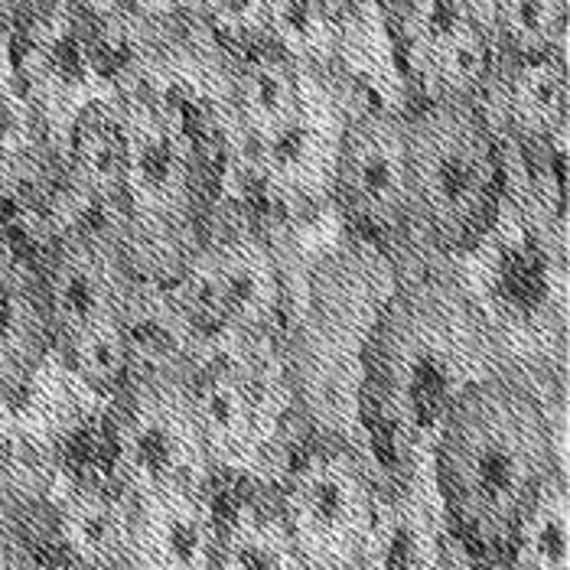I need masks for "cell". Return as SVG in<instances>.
<instances>
[{
    "mask_svg": "<svg viewBox=\"0 0 570 570\" xmlns=\"http://www.w3.org/2000/svg\"><path fill=\"white\" fill-rule=\"evenodd\" d=\"M40 352V313L17 262L0 252V397L13 392Z\"/></svg>",
    "mask_w": 570,
    "mask_h": 570,
    "instance_id": "cell-1",
    "label": "cell"
},
{
    "mask_svg": "<svg viewBox=\"0 0 570 570\" xmlns=\"http://www.w3.org/2000/svg\"><path fill=\"white\" fill-rule=\"evenodd\" d=\"M277 27L287 40L304 43L316 30V10L313 0H277Z\"/></svg>",
    "mask_w": 570,
    "mask_h": 570,
    "instance_id": "cell-21",
    "label": "cell"
},
{
    "mask_svg": "<svg viewBox=\"0 0 570 570\" xmlns=\"http://www.w3.org/2000/svg\"><path fill=\"white\" fill-rule=\"evenodd\" d=\"M483 189L480 157L466 144H443L428 164V193L443 213H463Z\"/></svg>",
    "mask_w": 570,
    "mask_h": 570,
    "instance_id": "cell-5",
    "label": "cell"
},
{
    "mask_svg": "<svg viewBox=\"0 0 570 570\" xmlns=\"http://www.w3.org/2000/svg\"><path fill=\"white\" fill-rule=\"evenodd\" d=\"M525 485V463L519 450L502 440H485L470 456V492L485 512H502Z\"/></svg>",
    "mask_w": 570,
    "mask_h": 570,
    "instance_id": "cell-4",
    "label": "cell"
},
{
    "mask_svg": "<svg viewBox=\"0 0 570 570\" xmlns=\"http://www.w3.org/2000/svg\"><path fill=\"white\" fill-rule=\"evenodd\" d=\"M147 548L164 568H199L206 564L209 531L206 519L183 495H157L144 515Z\"/></svg>",
    "mask_w": 570,
    "mask_h": 570,
    "instance_id": "cell-3",
    "label": "cell"
},
{
    "mask_svg": "<svg viewBox=\"0 0 570 570\" xmlns=\"http://www.w3.org/2000/svg\"><path fill=\"white\" fill-rule=\"evenodd\" d=\"M505 23L522 43H538L554 27V0H505Z\"/></svg>",
    "mask_w": 570,
    "mask_h": 570,
    "instance_id": "cell-19",
    "label": "cell"
},
{
    "mask_svg": "<svg viewBox=\"0 0 570 570\" xmlns=\"http://www.w3.org/2000/svg\"><path fill=\"white\" fill-rule=\"evenodd\" d=\"M264 157H267L271 170H277V174H301L313 157V131L294 118H284L277 128L267 131Z\"/></svg>",
    "mask_w": 570,
    "mask_h": 570,
    "instance_id": "cell-16",
    "label": "cell"
},
{
    "mask_svg": "<svg viewBox=\"0 0 570 570\" xmlns=\"http://www.w3.org/2000/svg\"><path fill=\"white\" fill-rule=\"evenodd\" d=\"M248 111L264 125V131L277 128L284 118H291V88L287 79L274 69H258L248 79Z\"/></svg>",
    "mask_w": 570,
    "mask_h": 570,
    "instance_id": "cell-17",
    "label": "cell"
},
{
    "mask_svg": "<svg viewBox=\"0 0 570 570\" xmlns=\"http://www.w3.org/2000/svg\"><path fill=\"white\" fill-rule=\"evenodd\" d=\"M76 352H79V365L95 382L115 379L121 372V365H125V343H121L118 330L108 326V320H101V323L88 326L86 333H79L76 336Z\"/></svg>",
    "mask_w": 570,
    "mask_h": 570,
    "instance_id": "cell-14",
    "label": "cell"
},
{
    "mask_svg": "<svg viewBox=\"0 0 570 570\" xmlns=\"http://www.w3.org/2000/svg\"><path fill=\"white\" fill-rule=\"evenodd\" d=\"M528 561L534 568L551 570H564L570 564L568 505L561 499H551L531 519V528H528Z\"/></svg>",
    "mask_w": 570,
    "mask_h": 570,
    "instance_id": "cell-10",
    "label": "cell"
},
{
    "mask_svg": "<svg viewBox=\"0 0 570 570\" xmlns=\"http://www.w3.org/2000/svg\"><path fill=\"white\" fill-rule=\"evenodd\" d=\"M199 417L216 440H235L248 428V404L235 385L216 382L199 397Z\"/></svg>",
    "mask_w": 570,
    "mask_h": 570,
    "instance_id": "cell-15",
    "label": "cell"
},
{
    "mask_svg": "<svg viewBox=\"0 0 570 570\" xmlns=\"http://www.w3.org/2000/svg\"><path fill=\"white\" fill-rule=\"evenodd\" d=\"M382 568H421V541L411 528H392L385 551H382Z\"/></svg>",
    "mask_w": 570,
    "mask_h": 570,
    "instance_id": "cell-22",
    "label": "cell"
},
{
    "mask_svg": "<svg viewBox=\"0 0 570 570\" xmlns=\"http://www.w3.org/2000/svg\"><path fill=\"white\" fill-rule=\"evenodd\" d=\"M440 62H443V76L456 86H470L480 82L485 72V43L473 30H460L453 40L440 46Z\"/></svg>",
    "mask_w": 570,
    "mask_h": 570,
    "instance_id": "cell-18",
    "label": "cell"
},
{
    "mask_svg": "<svg viewBox=\"0 0 570 570\" xmlns=\"http://www.w3.org/2000/svg\"><path fill=\"white\" fill-rule=\"evenodd\" d=\"M118 515L101 505L98 499L82 495L69 505L66 512V538H69V548L82 558H105L111 548H115V538H118Z\"/></svg>",
    "mask_w": 570,
    "mask_h": 570,
    "instance_id": "cell-9",
    "label": "cell"
},
{
    "mask_svg": "<svg viewBox=\"0 0 570 570\" xmlns=\"http://www.w3.org/2000/svg\"><path fill=\"white\" fill-rule=\"evenodd\" d=\"M115 7H121V10H137V7H144L147 0H111Z\"/></svg>",
    "mask_w": 570,
    "mask_h": 570,
    "instance_id": "cell-24",
    "label": "cell"
},
{
    "mask_svg": "<svg viewBox=\"0 0 570 570\" xmlns=\"http://www.w3.org/2000/svg\"><path fill=\"white\" fill-rule=\"evenodd\" d=\"M404 167L389 147H368L355 164V189L379 206H389L401 196Z\"/></svg>",
    "mask_w": 570,
    "mask_h": 570,
    "instance_id": "cell-13",
    "label": "cell"
},
{
    "mask_svg": "<svg viewBox=\"0 0 570 570\" xmlns=\"http://www.w3.org/2000/svg\"><path fill=\"white\" fill-rule=\"evenodd\" d=\"M564 105H568L564 76L551 62L528 66L522 82H519V108H522L528 121L551 125L554 118L564 115Z\"/></svg>",
    "mask_w": 570,
    "mask_h": 570,
    "instance_id": "cell-11",
    "label": "cell"
},
{
    "mask_svg": "<svg viewBox=\"0 0 570 570\" xmlns=\"http://www.w3.org/2000/svg\"><path fill=\"white\" fill-rule=\"evenodd\" d=\"M463 27H466V17H463V3L460 0H424V7H421V30L438 49L446 40H453Z\"/></svg>",
    "mask_w": 570,
    "mask_h": 570,
    "instance_id": "cell-20",
    "label": "cell"
},
{
    "mask_svg": "<svg viewBox=\"0 0 570 570\" xmlns=\"http://www.w3.org/2000/svg\"><path fill=\"white\" fill-rule=\"evenodd\" d=\"M52 309H56V320L72 336L86 333L88 326L105 320V297H101L98 277L91 274V267L79 262L59 267V274L52 281Z\"/></svg>",
    "mask_w": 570,
    "mask_h": 570,
    "instance_id": "cell-8",
    "label": "cell"
},
{
    "mask_svg": "<svg viewBox=\"0 0 570 570\" xmlns=\"http://www.w3.org/2000/svg\"><path fill=\"white\" fill-rule=\"evenodd\" d=\"M216 287H219L222 313H242V316H255L267 307L271 297V284L258 264H225L222 274H213Z\"/></svg>",
    "mask_w": 570,
    "mask_h": 570,
    "instance_id": "cell-12",
    "label": "cell"
},
{
    "mask_svg": "<svg viewBox=\"0 0 570 570\" xmlns=\"http://www.w3.org/2000/svg\"><path fill=\"white\" fill-rule=\"evenodd\" d=\"M125 463L140 480L157 485L179 473L183 440L176 434L174 424L160 414L144 417L137 428H131V434L125 440Z\"/></svg>",
    "mask_w": 570,
    "mask_h": 570,
    "instance_id": "cell-6",
    "label": "cell"
},
{
    "mask_svg": "<svg viewBox=\"0 0 570 570\" xmlns=\"http://www.w3.org/2000/svg\"><path fill=\"white\" fill-rule=\"evenodd\" d=\"M183 183L179 147L170 134H144L131 150V186L140 199H167Z\"/></svg>",
    "mask_w": 570,
    "mask_h": 570,
    "instance_id": "cell-7",
    "label": "cell"
},
{
    "mask_svg": "<svg viewBox=\"0 0 570 570\" xmlns=\"http://www.w3.org/2000/svg\"><path fill=\"white\" fill-rule=\"evenodd\" d=\"M297 515L301 525L323 541L350 538L365 515L362 492L346 470L313 466L297 485Z\"/></svg>",
    "mask_w": 570,
    "mask_h": 570,
    "instance_id": "cell-2",
    "label": "cell"
},
{
    "mask_svg": "<svg viewBox=\"0 0 570 570\" xmlns=\"http://www.w3.org/2000/svg\"><path fill=\"white\" fill-rule=\"evenodd\" d=\"M121 167H125L121 150L108 137H98V140H91L86 147V170L95 179H111V176H118Z\"/></svg>",
    "mask_w": 570,
    "mask_h": 570,
    "instance_id": "cell-23",
    "label": "cell"
}]
</instances>
